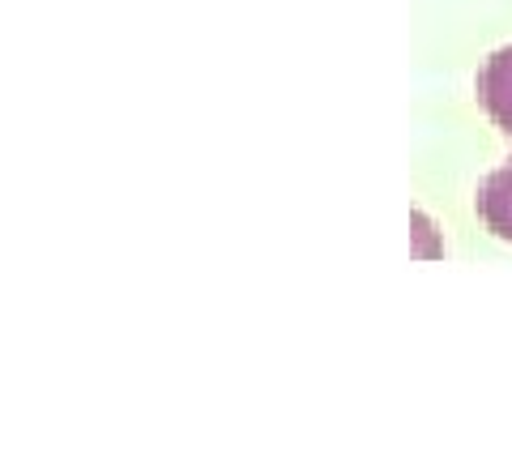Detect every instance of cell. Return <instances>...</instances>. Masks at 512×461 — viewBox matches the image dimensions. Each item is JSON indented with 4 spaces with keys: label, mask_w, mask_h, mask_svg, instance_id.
<instances>
[{
    "label": "cell",
    "mask_w": 512,
    "mask_h": 461,
    "mask_svg": "<svg viewBox=\"0 0 512 461\" xmlns=\"http://www.w3.org/2000/svg\"><path fill=\"white\" fill-rule=\"evenodd\" d=\"M474 90H478V103H483L495 129L512 133V47H500V52H491L483 60Z\"/></svg>",
    "instance_id": "1"
},
{
    "label": "cell",
    "mask_w": 512,
    "mask_h": 461,
    "mask_svg": "<svg viewBox=\"0 0 512 461\" xmlns=\"http://www.w3.org/2000/svg\"><path fill=\"white\" fill-rule=\"evenodd\" d=\"M474 210H478L483 227L495 235V240H508L512 244V158H508L504 167H495L491 176L478 184Z\"/></svg>",
    "instance_id": "2"
}]
</instances>
